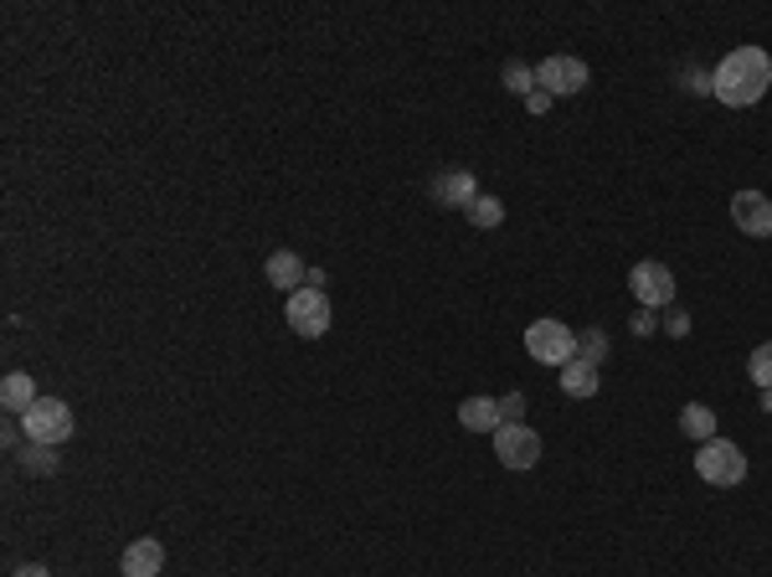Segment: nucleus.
Masks as SVG:
<instances>
[{
	"mask_svg": "<svg viewBox=\"0 0 772 577\" xmlns=\"http://www.w3.org/2000/svg\"><path fill=\"white\" fill-rule=\"evenodd\" d=\"M772 83V57L762 47H731L722 57V68L711 72V99H722L726 109H752Z\"/></svg>",
	"mask_w": 772,
	"mask_h": 577,
	"instance_id": "f257e3e1",
	"label": "nucleus"
},
{
	"mask_svg": "<svg viewBox=\"0 0 772 577\" xmlns=\"http://www.w3.org/2000/svg\"><path fill=\"white\" fill-rule=\"evenodd\" d=\"M72 428H78V418H72V408L63 403V397H36L32 412H21V433H26V443H47V449H57V443L72 439Z\"/></svg>",
	"mask_w": 772,
	"mask_h": 577,
	"instance_id": "f03ea898",
	"label": "nucleus"
},
{
	"mask_svg": "<svg viewBox=\"0 0 772 577\" xmlns=\"http://www.w3.org/2000/svg\"><path fill=\"white\" fill-rule=\"evenodd\" d=\"M695 475L705 485H716V490H737L741 479H747V454H741L731 439H711L701 443V454H695Z\"/></svg>",
	"mask_w": 772,
	"mask_h": 577,
	"instance_id": "7ed1b4c3",
	"label": "nucleus"
},
{
	"mask_svg": "<svg viewBox=\"0 0 772 577\" xmlns=\"http://www.w3.org/2000/svg\"><path fill=\"white\" fill-rule=\"evenodd\" d=\"M525 351L541 366H567V361H577V330H567L561 320L525 325Z\"/></svg>",
	"mask_w": 772,
	"mask_h": 577,
	"instance_id": "20e7f679",
	"label": "nucleus"
},
{
	"mask_svg": "<svg viewBox=\"0 0 772 577\" xmlns=\"http://www.w3.org/2000/svg\"><path fill=\"white\" fill-rule=\"evenodd\" d=\"M284 320L294 336L304 340H319L330 330V299H325V288H294L284 305Z\"/></svg>",
	"mask_w": 772,
	"mask_h": 577,
	"instance_id": "39448f33",
	"label": "nucleus"
},
{
	"mask_svg": "<svg viewBox=\"0 0 772 577\" xmlns=\"http://www.w3.org/2000/svg\"><path fill=\"white\" fill-rule=\"evenodd\" d=\"M628 288H634L638 309H670L674 305V273L665 269V263H655V258H644V263L628 269Z\"/></svg>",
	"mask_w": 772,
	"mask_h": 577,
	"instance_id": "423d86ee",
	"label": "nucleus"
},
{
	"mask_svg": "<svg viewBox=\"0 0 772 577\" xmlns=\"http://www.w3.org/2000/svg\"><path fill=\"white\" fill-rule=\"evenodd\" d=\"M495 459H500L504 469H536L541 464V433L525 423H504L495 433Z\"/></svg>",
	"mask_w": 772,
	"mask_h": 577,
	"instance_id": "0eeeda50",
	"label": "nucleus"
},
{
	"mask_svg": "<svg viewBox=\"0 0 772 577\" xmlns=\"http://www.w3.org/2000/svg\"><path fill=\"white\" fill-rule=\"evenodd\" d=\"M536 88L552 99H571L588 88V63L582 57H546V63H536Z\"/></svg>",
	"mask_w": 772,
	"mask_h": 577,
	"instance_id": "6e6552de",
	"label": "nucleus"
},
{
	"mask_svg": "<svg viewBox=\"0 0 772 577\" xmlns=\"http://www.w3.org/2000/svg\"><path fill=\"white\" fill-rule=\"evenodd\" d=\"M731 222L747 238H772V202L762 191H737L731 196Z\"/></svg>",
	"mask_w": 772,
	"mask_h": 577,
	"instance_id": "1a4fd4ad",
	"label": "nucleus"
},
{
	"mask_svg": "<svg viewBox=\"0 0 772 577\" xmlns=\"http://www.w3.org/2000/svg\"><path fill=\"white\" fill-rule=\"evenodd\" d=\"M160 567H166V546L155 542V536L129 542L124 557H118V577H160Z\"/></svg>",
	"mask_w": 772,
	"mask_h": 577,
	"instance_id": "9d476101",
	"label": "nucleus"
},
{
	"mask_svg": "<svg viewBox=\"0 0 772 577\" xmlns=\"http://www.w3.org/2000/svg\"><path fill=\"white\" fill-rule=\"evenodd\" d=\"M433 196L438 206H458V212H469L479 202V181H474V170H443L433 181Z\"/></svg>",
	"mask_w": 772,
	"mask_h": 577,
	"instance_id": "9b49d317",
	"label": "nucleus"
},
{
	"mask_svg": "<svg viewBox=\"0 0 772 577\" xmlns=\"http://www.w3.org/2000/svg\"><path fill=\"white\" fill-rule=\"evenodd\" d=\"M458 423L469 428V433H500L504 428V412H500V397H464L458 403Z\"/></svg>",
	"mask_w": 772,
	"mask_h": 577,
	"instance_id": "f8f14e48",
	"label": "nucleus"
},
{
	"mask_svg": "<svg viewBox=\"0 0 772 577\" xmlns=\"http://www.w3.org/2000/svg\"><path fill=\"white\" fill-rule=\"evenodd\" d=\"M263 273H269V284L273 288H304L309 284V269H304V258L299 253H288V248H279V253H269V263H263Z\"/></svg>",
	"mask_w": 772,
	"mask_h": 577,
	"instance_id": "ddd939ff",
	"label": "nucleus"
},
{
	"mask_svg": "<svg viewBox=\"0 0 772 577\" xmlns=\"http://www.w3.org/2000/svg\"><path fill=\"white\" fill-rule=\"evenodd\" d=\"M603 366H592V361H567V366H561V392H567V397H577V403H588V397H598V387H603Z\"/></svg>",
	"mask_w": 772,
	"mask_h": 577,
	"instance_id": "4468645a",
	"label": "nucleus"
},
{
	"mask_svg": "<svg viewBox=\"0 0 772 577\" xmlns=\"http://www.w3.org/2000/svg\"><path fill=\"white\" fill-rule=\"evenodd\" d=\"M32 403H36V382L26 372H11L5 382H0V408L5 412H32Z\"/></svg>",
	"mask_w": 772,
	"mask_h": 577,
	"instance_id": "2eb2a0df",
	"label": "nucleus"
},
{
	"mask_svg": "<svg viewBox=\"0 0 772 577\" xmlns=\"http://www.w3.org/2000/svg\"><path fill=\"white\" fill-rule=\"evenodd\" d=\"M680 433L695 443H711L716 439V412L705 408V403H685V408H680Z\"/></svg>",
	"mask_w": 772,
	"mask_h": 577,
	"instance_id": "dca6fc26",
	"label": "nucleus"
},
{
	"mask_svg": "<svg viewBox=\"0 0 772 577\" xmlns=\"http://www.w3.org/2000/svg\"><path fill=\"white\" fill-rule=\"evenodd\" d=\"M464 217H469L479 233H495V227L504 222V202H500V196H479V202H474Z\"/></svg>",
	"mask_w": 772,
	"mask_h": 577,
	"instance_id": "f3484780",
	"label": "nucleus"
},
{
	"mask_svg": "<svg viewBox=\"0 0 772 577\" xmlns=\"http://www.w3.org/2000/svg\"><path fill=\"white\" fill-rule=\"evenodd\" d=\"M577 357L592 361V366H603L608 361V330H582V336H577Z\"/></svg>",
	"mask_w": 772,
	"mask_h": 577,
	"instance_id": "a211bd4d",
	"label": "nucleus"
},
{
	"mask_svg": "<svg viewBox=\"0 0 772 577\" xmlns=\"http://www.w3.org/2000/svg\"><path fill=\"white\" fill-rule=\"evenodd\" d=\"M21 469H26V475H52V469H57V454H52L47 443H26V454H21Z\"/></svg>",
	"mask_w": 772,
	"mask_h": 577,
	"instance_id": "6ab92c4d",
	"label": "nucleus"
},
{
	"mask_svg": "<svg viewBox=\"0 0 772 577\" xmlns=\"http://www.w3.org/2000/svg\"><path fill=\"white\" fill-rule=\"evenodd\" d=\"M504 88H510V93H521V99H531V93H536V68H525V63H504Z\"/></svg>",
	"mask_w": 772,
	"mask_h": 577,
	"instance_id": "aec40b11",
	"label": "nucleus"
},
{
	"mask_svg": "<svg viewBox=\"0 0 772 577\" xmlns=\"http://www.w3.org/2000/svg\"><path fill=\"white\" fill-rule=\"evenodd\" d=\"M747 376H752L762 392L772 387V340H762V346L752 351V361H747Z\"/></svg>",
	"mask_w": 772,
	"mask_h": 577,
	"instance_id": "412c9836",
	"label": "nucleus"
},
{
	"mask_svg": "<svg viewBox=\"0 0 772 577\" xmlns=\"http://www.w3.org/2000/svg\"><path fill=\"white\" fill-rule=\"evenodd\" d=\"M500 412H504V423H521L525 397H521V392H510V397H500Z\"/></svg>",
	"mask_w": 772,
	"mask_h": 577,
	"instance_id": "4be33fe9",
	"label": "nucleus"
},
{
	"mask_svg": "<svg viewBox=\"0 0 772 577\" xmlns=\"http://www.w3.org/2000/svg\"><path fill=\"white\" fill-rule=\"evenodd\" d=\"M659 320H655V309H638L634 315V336H655Z\"/></svg>",
	"mask_w": 772,
	"mask_h": 577,
	"instance_id": "5701e85b",
	"label": "nucleus"
},
{
	"mask_svg": "<svg viewBox=\"0 0 772 577\" xmlns=\"http://www.w3.org/2000/svg\"><path fill=\"white\" fill-rule=\"evenodd\" d=\"M665 330L685 340V336H690V315H680V309H670V325H665Z\"/></svg>",
	"mask_w": 772,
	"mask_h": 577,
	"instance_id": "b1692460",
	"label": "nucleus"
},
{
	"mask_svg": "<svg viewBox=\"0 0 772 577\" xmlns=\"http://www.w3.org/2000/svg\"><path fill=\"white\" fill-rule=\"evenodd\" d=\"M685 88H690V93H711V72H695V68H690Z\"/></svg>",
	"mask_w": 772,
	"mask_h": 577,
	"instance_id": "393cba45",
	"label": "nucleus"
},
{
	"mask_svg": "<svg viewBox=\"0 0 772 577\" xmlns=\"http://www.w3.org/2000/svg\"><path fill=\"white\" fill-rule=\"evenodd\" d=\"M525 109H531V114H546V109H552V93H531V99H525Z\"/></svg>",
	"mask_w": 772,
	"mask_h": 577,
	"instance_id": "a878e982",
	"label": "nucleus"
},
{
	"mask_svg": "<svg viewBox=\"0 0 772 577\" xmlns=\"http://www.w3.org/2000/svg\"><path fill=\"white\" fill-rule=\"evenodd\" d=\"M11 577H52V573H47V567H42V562H26V567H16V573H11Z\"/></svg>",
	"mask_w": 772,
	"mask_h": 577,
	"instance_id": "bb28decb",
	"label": "nucleus"
},
{
	"mask_svg": "<svg viewBox=\"0 0 772 577\" xmlns=\"http://www.w3.org/2000/svg\"><path fill=\"white\" fill-rule=\"evenodd\" d=\"M762 412H772V387H768V392H762Z\"/></svg>",
	"mask_w": 772,
	"mask_h": 577,
	"instance_id": "cd10ccee",
	"label": "nucleus"
}]
</instances>
